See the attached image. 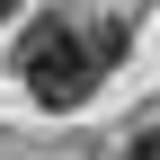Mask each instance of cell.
Returning <instances> with one entry per match:
<instances>
[{
  "label": "cell",
  "mask_w": 160,
  "mask_h": 160,
  "mask_svg": "<svg viewBox=\"0 0 160 160\" xmlns=\"http://www.w3.org/2000/svg\"><path fill=\"white\" fill-rule=\"evenodd\" d=\"M18 80H27L36 107L71 116V107H89V89H98V45H80L62 18H45V27L18 36Z\"/></svg>",
  "instance_id": "6da1fadb"
},
{
  "label": "cell",
  "mask_w": 160,
  "mask_h": 160,
  "mask_svg": "<svg viewBox=\"0 0 160 160\" xmlns=\"http://www.w3.org/2000/svg\"><path fill=\"white\" fill-rule=\"evenodd\" d=\"M125 160H160V133H142V142H133V151H125Z\"/></svg>",
  "instance_id": "7a4b0ae2"
},
{
  "label": "cell",
  "mask_w": 160,
  "mask_h": 160,
  "mask_svg": "<svg viewBox=\"0 0 160 160\" xmlns=\"http://www.w3.org/2000/svg\"><path fill=\"white\" fill-rule=\"evenodd\" d=\"M0 18H9V0H0Z\"/></svg>",
  "instance_id": "3957f363"
}]
</instances>
